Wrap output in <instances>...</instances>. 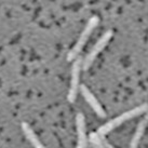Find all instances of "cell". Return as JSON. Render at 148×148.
I'll use <instances>...</instances> for the list:
<instances>
[{"label":"cell","mask_w":148,"mask_h":148,"mask_svg":"<svg viewBox=\"0 0 148 148\" xmlns=\"http://www.w3.org/2000/svg\"><path fill=\"white\" fill-rule=\"evenodd\" d=\"M99 16H96V15L92 16L90 20H89V22L86 23V27H84V29H83L81 35H80V37L78 38L77 42L75 43V45L73 47V49L69 51V53L67 54V61H68V62H74L75 60L78 58L79 54L81 53L82 49L84 48L86 41L89 40L90 36L92 35V33H93L94 28L99 25Z\"/></svg>","instance_id":"cell-2"},{"label":"cell","mask_w":148,"mask_h":148,"mask_svg":"<svg viewBox=\"0 0 148 148\" xmlns=\"http://www.w3.org/2000/svg\"><path fill=\"white\" fill-rule=\"evenodd\" d=\"M22 130L25 136L27 137V140L30 142V144L33 145L35 148H45V146L41 143V140L38 138L37 134L35 133L33 127H30L27 122H23L22 123Z\"/></svg>","instance_id":"cell-7"},{"label":"cell","mask_w":148,"mask_h":148,"mask_svg":"<svg viewBox=\"0 0 148 148\" xmlns=\"http://www.w3.org/2000/svg\"><path fill=\"white\" fill-rule=\"evenodd\" d=\"M148 110V104H143L140 106H137L135 108H133L131 110H127L123 114H121L120 116L116 117L114 119H111L110 121H108L107 123H105L104 125H102L101 127H99V130L96 132V134L99 136H105L106 134H108L109 132H111L114 129L120 127L122 123H124L125 121L132 119V118H135L137 116L145 114Z\"/></svg>","instance_id":"cell-1"},{"label":"cell","mask_w":148,"mask_h":148,"mask_svg":"<svg viewBox=\"0 0 148 148\" xmlns=\"http://www.w3.org/2000/svg\"><path fill=\"white\" fill-rule=\"evenodd\" d=\"M90 142L94 148H105L103 145L102 137L97 135L96 133H91L90 134Z\"/></svg>","instance_id":"cell-9"},{"label":"cell","mask_w":148,"mask_h":148,"mask_svg":"<svg viewBox=\"0 0 148 148\" xmlns=\"http://www.w3.org/2000/svg\"><path fill=\"white\" fill-rule=\"evenodd\" d=\"M76 127H77V136H78L77 148H88L86 119L82 112H78L76 116Z\"/></svg>","instance_id":"cell-6"},{"label":"cell","mask_w":148,"mask_h":148,"mask_svg":"<svg viewBox=\"0 0 148 148\" xmlns=\"http://www.w3.org/2000/svg\"><path fill=\"white\" fill-rule=\"evenodd\" d=\"M111 37H112V30H107L106 33L103 34V36L97 40V42H96L94 45V47L91 49L89 54H86V56L82 61L83 70H88L91 66H92L94 60L97 58V55L106 48V45H108V42L110 41Z\"/></svg>","instance_id":"cell-3"},{"label":"cell","mask_w":148,"mask_h":148,"mask_svg":"<svg viewBox=\"0 0 148 148\" xmlns=\"http://www.w3.org/2000/svg\"><path fill=\"white\" fill-rule=\"evenodd\" d=\"M79 90H80V92H81L82 96L84 97V99L86 101V103L90 105L91 108L94 110L95 114L99 116V118H102V119L105 118V117H106V112H105V110H104L103 106L101 105V103L97 101V99L93 95V93L86 88V86L81 84V86H79Z\"/></svg>","instance_id":"cell-5"},{"label":"cell","mask_w":148,"mask_h":148,"mask_svg":"<svg viewBox=\"0 0 148 148\" xmlns=\"http://www.w3.org/2000/svg\"><path fill=\"white\" fill-rule=\"evenodd\" d=\"M148 124V121L146 119H143L140 121V123L136 127V131L134 133V135L132 137L131 140V143H130V148H137L138 147V144H140V140L142 138V136L144 135V132H145V129L147 127Z\"/></svg>","instance_id":"cell-8"},{"label":"cell","mask_w":148,"mask_h":148,"mask_svg":"<svg viewBox=\"0 0 148 148\" xmlns=\"http://www.w3.org/2000/svg\"><path fill=\"white\" fill-rule=\"evenodd\" d=\"M102 140H103V145H104V147H105V148H115L112 145H110L109 143H107L106 140H104L103 138H102Z\"/></svg>","instance_id":"cell-10"},{"label":"cell","mask_w":148,"mask_h":148,"mask_svg":"<svg viewBox=\"0 0 148 148\" xmlns=\"http://www.w3.org/2000/svg\"><path fill=\"white\" fill-rule=\"evenodd\" d=\"M145 119H146L148 121V110L146 111V115H145Z\"/></svg>","instance_id":"cell-11"},{"label":"cell","mask_w":148,"mask_h":148,"mask_svg":"<svg viewBox=\"0 0 148 148\" xmlns=\"http://www.w3.org/2000/svg\"><path fill=\"white\" fill-rule=\"evenodd\" d=\"M82 68V58L81 56H78L73 63L71 66V79H70V86L68 94H67V99L69 103H75L79 91V80H80V71Z\"/></svg>","instance_id":"cell-4"}]
</instances>
